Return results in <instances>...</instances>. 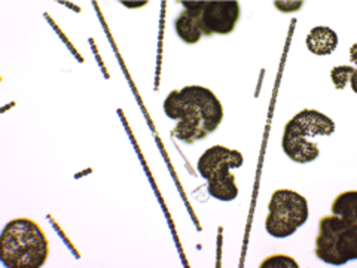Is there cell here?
I'll list each match as a JSON object with an SVG mask.
<instances>
[{"instance_id": "cell-17", "label": "cell", "mask_w": 357, "mask_h": 268, "mask_svg": "<svg viewBox=\"0 0 357 268\" xmlns=\"http://www.w3.org/2000/svg\"><path fill=\"white\" fill-rule=\"evenodd\" d=\"M274 6L282 13H295L303 6V2H274Z\"/></svg>"}, {"instance_id": "cell-14", "label": "cell", "mask_w": 357, "mask_h": 268, "mask_svg": "<svg viewBox=\"0 0 357 268\" xmlns=\"http://www.w3.org/2000/svg\"><path fill=\"white\" fill-rule=\"evenodd\" d=\"M185 109H186V103L181 94V91H172L167 98L164 100V112L165 115L174 119V121H181L185 115Z\"/></svg>"}, {"instance_id": "cell-13", "label": "cell", "mask_w": 357, "mask_h": 268, "mask_svg": "<svg viewBox=\"0 0 357 268\" xmlns=\"http://www.w3.org/2000/svg\"><path fill=\"white\" fill-rule=\"evenodd\" d=\"M332 215L350 223H357V191L341 193L331 206Z\"/></svg>"}, {"instance_id": "cell-8", "label": "cell", "mask_w": 357, "mask_h": 268, "mask_svg": "<svg viewBox=\"0 0 357 268\" xmlns=\"http://www.w3.org/2000/svg\"><path fill=\"white\" fill-rule=\"evenodd\" d=\"M173 134L178 140L192 144L197 140L207 137L210 131L207 128L206 119L203 114H201V110L191 103H186L185 115L181 121H177V126L174 127Z\"/></svg>"}, {"instance_id": "cell-9", "label": "cell", "mask_w": 357, "mask_h": 268, "mask_svg": "<svg viewBox=\"0 0 357 268\" xmlns=\"http://www.w3.org/2000/svg\"><path fill=\"white\" fill-rule=\"evenodd\" d=\"M185 6L183 13L174 21V29L185 43L194 45L203 38L199 29V15L206 2H182Z\"/></svg>"}, {"instance_id": "cell-18", "label": "cell", "mask_w": 357, "mask_h": 268, "mask_svg": "<svg viewBox=\"0 0 357 268\" xmlns=\"http://www.w3.org/2000/svg\"><path fill=\"white\" fill-rule=\"evenodd\" d=\"M121 3L124 5V6H130V8H131V6H144V5H146L148 2H132L134 5H131L130 2H121Z\"/></svg>"}, {"instance_id": "cell-12", "label": "cell", "mask_w": 357, "mask_h": 268, "mask_svg": "<svg viewBox=\"0 0 357 268\" xmlns=\"http://www.w3.org/2000/svg\"><path fill=\"white\" fill-rule=\"evenodd\" d=\"M208 194L220 201H232L238 197V186L236 184V176L229 170H222L211 176L207 181Z\"/></svg>"}, {"instance_id": "cell-7", "label": "cell", "mask_w": 357, "mask_h": 268, "mask_svg": "<svg viewBox=\"0 0 357 268\" xmlns=\"http://www.w3.org/2000/svg\"><path fill=\"white\" fill-rule=\"evenodd\" d=\"M282 147L289 158L299 164L314 161L320 154L317 144L314 142H311L310 137L305 136V133L301 130L292 119L287 122V126L284 128Z\"/></svg>"}, {"instance_id": "cell-6", "label": "cell", "mask_w": 357, "mask_h": 268, "mask_svg": "<svg viewBox=\"0 0 357 268\" xmlns=\"http://www.w3.org/2000/svg\"><path fill=\"white\" fill-rule=\"evenodd\" d=\"M244 158L243 154L229 149L227 147H222V144H215V147L208 148L203 155L199 156L198 160V173L201 177H204L206 181L222 172V170H231V169H240L243 165Z\"/></svg>"}, {"instance_id": "cell-15", "label": "cell", "mask_w": 357, "mask_h": 268, "mask_svg": "<svg viewBox=\"0 0 357 268\" xmlns=\"http://www.w3.org/2000/svg\"><path fill=\"white\" fill-rule=\"evenodd\" d=\"M356 75L353 66H338L331 70V80L337 89H344Z\"/></svg>"}, {"instance_id": "cell-10", "label": "cell", "mask_w": 357, "mask_h": 268, "mask_svg": "<svg viewBox=\"0 0 357 268\" xmlns=\"http://www.w3.org/2000/svg\"><path fill=\"white\" fill-rule=\"evenodd\" d=\"M292 121L305 133L307 137L331 136L335 133V122L325 114L314 109H304L296 114Z\"/></svg>"}, {"instance_id": "cell-11", "label": "cell", "mask_w": 357, "mask_h": 268, "mask_svg": "<svg viewBox=\"0 0 357 268\" xmlns=\"http://www.w3.org/2000/svg\"><path fill=\"white\" fill-rule=\"evenodd\" d=\"M338 47V35L331 27L317 26L307 36V48L314 55H331Z\"/></svg>"}, {"instance_id": "cell-2", "label": "cell", "mask_w": 357, "mask_h": 268, "mask_svg": "<svg viewBox=\"0 0 357 268\" xmlns=\"http://www.w3.org/2000/svg\"><path fill=\"white\" fill-rule=\"evenodd\" d=\"M316 256L329 265H345L357 258V223L338 216H325L319 222Z\"/></svg>"}, {"instance_id": "cell-4", "label": "cell", "mask_w": 357, "mask_h": 268, "mask_svg": "<svg viewBox=\"0 0 357 268\" xmlns=\"http://www.w3.org/2000/svg\"><path fill=\"white\" fill-rule=\"evenodd\" d=\"M238 18V2H206L199 15V29L203 36L229 35Z\"/></svg>"}, {"instance_id": "cell-3", "label": "cell", "mask_w": 357, "mask_h": 268, "mask_svg": "<svg viewBox=\"0 0 357 268\" xmlns=\"http://www.w3.org/2000/svg\"><path fill=\"white\" fill-rule=\"evenodd\" d=\"M265 230L275 239H286L308 219V201L292 189H277L268 204Z\"/></svg>"}, {"instance_id": "cell-16", "label": "cell", "mask_w": 357, "mask_h": 268, "mask_svg": "<svg viewBox=\"0 0 357 268\" xmlns=\"http://www.w3.org/2000/svg\"><path fill=\"white\" fill-rule=\"evenodd\" d=\"M261 268H299V264L287 255H273L268 256L259 265Z\"/></svg>"}, {"instance_id": "cell-1", "label": "cell", "mask_w": 357, "mask_h": 268, "mask_svg": "<svg viewBox=\"0 0 357 268\" xmlns=\"http://www.w3.org/2000/svg\"><path fill=\"white\" fill-rule=\"evenodd\" d=\"M0 244V260L8 268H40L50 256L48 237L39 223L29 218L8 222Z\"/></svg>"}, {"instance_id": "cell-5", "label": "cell", "mask_w": 357, "mask_h": 268, "mask_svg": "<svg viewBox=\"0 0 357 268\" xmlns=\"http://www.w3.org/2000/svg\"><path fill=\"white\" fill-rule=\"evenodd\" d=\"M181 94L186 103H191L201 110L210 134L216 131L223 119V107L216 94L201 85H188L181 89Z\"/></svg>"}]
</instances>
